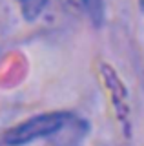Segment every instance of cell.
Listing matches in <instances>:
<instances>
[{"instance_id": "obj_1", "label": "cell", "mask_w": 144, "mask_h": 146, "mask_svg": "<svg viewBox=\"0 0 144 146\" xmlns=\"http://www.w3.org/2000/svg\"><path fill=\"white\" fill-rule=\"evenodd\" d=\"M71 115L64 111H49L42 113V115L31 117L28 121H24L22 124L11 128L9 131H6L4 141L9 146H20L28 144L31 141L42 139V137H49L57 131H60L67 122H69Z\"/></svg>"}, {"instance_id": "obj_2", "label": "cell", "mask_w": 144, "mask_h": 146, "mask_svg": "<svg viewBox=\"0 0 144 146\" xmlns=\"http://www.w3.org/2000/svg\"><path fill=\"white\" fill-rule=\"evenodd\" d=\"M79 4L88 13L89 20L95 26H100L104 20V2L102 0H79Z\"/></svg>"}, {"instance_id": "obj_3", "label": "cell", "mask_w": 144, "mask_h": 146, "mask_svg": "<svg viewBox=\"0 0 144 146\" xmlns=\"http://www.w3.org/2000/svg\"><path fill=\"white\" fill-rule=\"evenodd\" d=\"M17 2H18V6L22 9L24 18L31 22V20H35V18H38V15L44 11L48 0H17Z\"/></svg>"}]
</instances>
